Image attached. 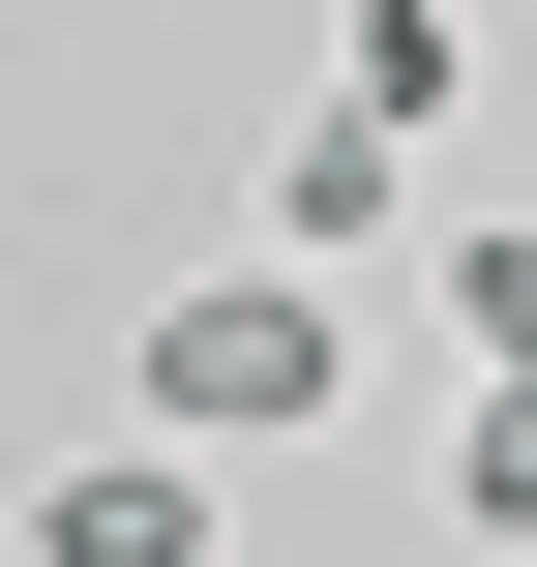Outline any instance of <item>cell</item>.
Returning <instances> with one entry per match:
<instances>
[{"label":"cell","instance_id":"1","mask_svg":"<svg viewBox=\"0 0 537 567\" xmlns=\"http://www.w3.org/2000/svg\"><path fill=\"white\" fill-rule=\"evenodd\" d=\"M120 389H149V419H179L209 478H239V449H299V419L359 389V299L239 239V269H179V299H149V359H120Z\"/></svg>","mask_w":537,"mask_h":567},{"label":"cell","instance_id":"2","mask_svg":"<svg viewBox=\"0 0 537 567\" xmlns=\"http://www.w3.org/2000/svg\"><path fill=\"white\" fill-rule=\"evenodd\" d=\"M30 567H239V478H209L179 419H120V449L30 478Z\"/></svg>","mask_w":537,"mask_h":567},{"label":"cell","instance_id":"3","mask_svg":"<svg viewBox=\"0 0 537 567\" xmlns=\"http://www.w3.org/2000/svg\"><path fill=\"white\" fill-rule=\"evenodd\" d=\"M419 239H448V209H419V150L299 90V120H269V269H329V299H359V269H419Z\"/></svg>","mask_w":537,"mask_h":567},{"label":"cell","instance_id":"4","mask_svg":"<svg viewBox=\"0 0 537 567\" xmlns=\"http://www.w3.org/2000/svg\"><path fill=\"white\" fill-rule=\"evenodd\" d=\"M329 120L448 150V120H478V0H359V30H329Z\"/></svg>","mask_w":537,"mask_h":567},{"label":"cell","instance_id":"5","mask_svg":"<svg viewBox=\"0 0 537 567\" xmlns=\"http://www.w3.org/2000/svg\"><path fill=\"white\" fill-rule=\"evenodd\" d=\"M419 299H448V359H478V389H537V209H448V239H419Z\"/></svg>","mask_w":537,"mask_h":567},{"label":"cell","instance_id":"6","mask_svg":"<svg viewBox=\"0 0 537 567\" xmlns=\"http://www.w3.org/2000/svg\"><path fill=\"white\" fill-rule=\"evenodd\" d=\"M419 508L478 567H537V389H448V449H419Z\"/></svg>","mask_w":537,"mask_h":567}]
</instances>
